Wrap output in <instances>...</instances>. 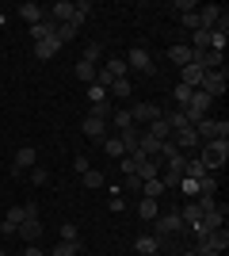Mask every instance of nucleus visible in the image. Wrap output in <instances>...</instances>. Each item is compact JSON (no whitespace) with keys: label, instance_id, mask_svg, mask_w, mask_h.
Segmentation results:
<instances>
[{"label":"nucleus","instance_id":"nucleus-1","mask_svg":"<svg viewBox=\"0 0 229 256\" xmlns=\"http://www.w3.org/2000/svg\"><path fill=\"white\" fill-rule=\"evenodd\" d=\"M226 157H229V138L207 142V146H203V153H199V160H203V168H207V172H218L222 164H226Z\"/></svg>","mask_w":229,"mask_h":256},{"label":"nucleus","instance_id":"nucleus-2","mask_svg":"<svg viewBox=\"0 0 229 256\" xmlns=\"http://www.w3.org/2000/svg\"><path fill=\"white\" fill-rule=\"evenodd\" d=\"M180 111H184V115H187V122L195 126L199 118H207V111H210V96L195 88V92H191V100H187V107H180Z\"/></svg>","mask_w":229,"mask_h":256},{"label":"nucleus","instance_id":"nucleus-3","mask_svg":"<svg viewBox=\"0 0 229 256\" xmlns=\"http://www.w3.org/2000/svg\"><path fill=\"white\" fill-rule=\"evenodd\" d=\"M199 92H207L210 100L226 96V69H214V73H207V76H203V84H199Z\"/></svg>","mask_w":229,"mask_h":256},{"label":"nucleus","instance_id":"nucleus-4","mask_svg":"<svg viewBox=\"0 0 229 256\" xmlns=\"http://www.w3.org/2000/svg\"><path fill=\"white\" fill-rule=\"evenodd\" d=\"M122 62H126V69H138V73H157V65H153V58H149L145 46H134L130 58H122Z\"/></svg>","mask_w":229,"mask_h":256},{"label":"nucleus","instance_id":"nucleus-5","mask_svg":"<svg viewBox=\"0 0 229 256\" xmlns=\"http://www.w3.org/2000/svg\"><path fill=\"white\" fill-rule=\"evenodd\" d=\"M172 146H176L180 153H191V150H199V146H203V138L195 134V126H184V130H176V134H172Z\"/></svg>","mask_w":229,"mask_h":256},{"label":"nucleus","instance_id":"nucleus-6","mask_svg":"<svg viewBox=\"0 0 229 256\" xmlns=\"http://www.w3.org/2000/svg\"><path fill=\"white\" fill-rule=\"evenodd\" d=\"M199 248H210V252H226L229 248V230L222 226V230H210L207 237H199Z\"/></svg>","mask_w":229,"mask_h":256},{"label":"nucleus","instance_id":"nucleus-7","mask_svg":"<svg viewBox=\"0 0 229 256\" xmlns=\"http://www.w3.org/2000/svg\"><path fill=\"white\" fill-rule=\"evenodd\" d=\"M161 115H164V111H161L157 104H134V107H130V118H134V126H138V122H142V126H149L153 118H161Z\"/></svg>","mask_w":229,"mask_h":256},{"label":"nucleus","instance_id":"nucleus-8","mask_svg":"<svg viewBox=\"0 0 229 256\" xmlns=\"http://www.w3.org/2000/svg\"><path fill=\"white\" fill-rule=\"evenodd\" d=\"M184 230H187V226H184L180 214H164L161 222H157V237H161V241H164V237H172V234H184Z\"/></svg>","mask_w":229,"mask_h":256},{"label":"nucleus","instance_id":"nucleus-9","mask_svg":"<svg viewBox=\"0 0 229 256\" xmlns=\"http://www.w3.org/2000/svg\"><path fill=\"white\" fill-rule=\"evenodd\" d=\"M15 234H19L27 245H38V237H42V222H38V218H23Z\"/></svg>","mask_w":229,"mask_h":256},{"label":"nucleus","instance_id":"nucleus-10","mask_svg":"<svg viewBox=\"0 0 229 256\" xmlns=\"http://www.w3.org/2000/svg\"><path fill=\"white\" fill-rule=\"evenodd\" d=\"M195 65H203L207 73H214V69H226V58H222L218 50H199L195 54Z\"/></svg>","mask_w":229,"mask_h":256},{"label":"nucleus","instance_id":"nucleus-11","mask_svg":"<svg viewBox=\"0 0 229 256\" xmlns=\"http://www.w3.org/2000/svg\"><path fill=\"white\" fill-rule=\"evenodd\" d=\"M203 76H207V69H203V65H184V69H180V84H187V88H199L203 84Z\"/></svg>","mask_w":229,"mask_h":256},{"label":"nucleus","instance_id":"nucleus-12","mask_svg":"<svg viewBox=\"0 0 229 256\" xmlns=\"http://www.w3.org/2000/svg\"><path fill=\"white\" fill-rule=\"evenodd\" d=\"M80 130H84L92 142H99V146H103V138H107V122H103V118H96V115H88Z\"/></svg>","mask_w":229,"mask_h":256},{"label":"nucleus","instance_id":"nucleus-13","mask_svg":"<svg viewBox=\"0 0 229 256\" xmlns=\"http://www.w3.org/2000/svg\"><path fill=\"white\" fill-rule=\"evenodd\" d=\"M46 20L54 23V27H57V23H69V20H73V4H69V0H57L54 8H46Z\"/></svg>","mask_w":229,"mask_h":256},{"label":"nucleus","instance_id":"nucleus-14","mask_svg":"<svg viewBox=\"0 0 229 256\" xmlns=\"http://www.w3.org/2000/svg\"><path fill=\"white\" fill-rule=\"evenodd\" d=\"M134 252H138V256H157V252H161V237L142 234L138 241H134Z\"/></svg>","mask_w":229,"mask_h":256},{"label":"nucleus","instance_id":"nucleus-15","mask_svg":"<svg viewBox=\"0 0 229 256\" xmlns=\"http://www.w3.org/2000/svg\"><path fill=\"white\" fill-rule=\"evenodd\" d=\"M34 160H38V150H34V146H23V150L15 153V164H11V172H27V168H34Z\"/></svg>","mask_w":229,"mask_h":256},{"label":"nucleus","instance_id":"nucleus-16","mask_svg":"<svg viewBox=\"0 0 229 256\" xmlns=\"http://www.w3.org/2000/svg\"><path fill=\"white\" fill-rule=\"evenodd\" d=\"M168 58H172V65H180V69H184V65L195 62V50H191L187 42H176L172 50H168Z\"/></svg>","mask_w":229,"mask_h":256},{"label":"nucleus","instance_id":"nucleus-17","mask_svg":"<svg viewBox=\"0 0 229 256\" xmlns=\"http://www.w3.org/2000/svg\"><path fill=\"white\" fill-rule=\"evenodd\" d=\"M15 12H19V16H23V20H27V23H31V27H34V23H42V20H46V8H38V4H31V0H27V4H19V8H15Z\"/></svg>","mask_w":229,"mask_h":256},{"label":"nucleus","instance_id":"nucleus-18","mask_svg":"<svg viewBox=\"0 0 229 256\" xmlns=\"http://www.w3.org/2000/svg\"><path fill=\"white\" fill-rule=\"evenodd\" d=\"M111 126H115V130H130L134 126L130 107H115V111H111Z\"/></svg>","mask_w":229,"mask_h":256},{"label":"nucleus","instance_id":"nucleus-19","mask_svg":"<svg viewBox=\"0 0 229 256\" xmlns=\"http://www.w3.org/2000/svg\"><path fill=\"white\" fill-rule=\"evenodd\" d=\"M23 218H27V214H23V206H11V210H8V218H4V226H0V234H15Z\"/></svg>","mask_w":229,"mask_h":256},{"label":"nucleus","instance_id":"nucleus-20","mask_svg":"<svg viewBox=\"0 0 229 256\" xmlns=\"http://www.w3.org/2000/svg\"><path fill=\"white\" fill-rule=\"evenodd\" d=\"M145 134H153V138H157V142H168V138H172V130H168V122H164V115H161V118H153L149 126H145Z\"/></svg>","mask_w":229,"mask_h":256},{"label":"nucleus","instance_id":"nucleus-21","mask_svg":"<svg viewBox=\"0 0 229 256\" xmlns=\"http://www.w3.org/2000/svg\"><path fill=\"white\" fill-rule=\"evenodd\" d=\"M61 50V42L57 38H46V42H34V54H38V62H50L54 54Z\"/></svg>","mask_w":229,"mask_h":256},{"label":"nucleus","instance_id":"nucleus-22","mask_svg":"<svg viewBox=\"0 0 229 256\" xmlns=\"http://www.w3.org/2000/svg\"><path fill=\"white\" fill-rule=\"evenodd\" d=\"M180 218H184V226H199V222H203V206H199L195 199H191V203H187L184 210H180Z\"/></svg>","mask_w":229,"mask_h":256},{"label":"nucleus","instance_id":"nucleus-23","mask_svg":"<svg viewBox=\"0 0 229 256\" xmlns=\"http://www.w3.org/2000/svg\"><path fill=\"white\" fill-rule=\"evenodd\" d=\"M138 138H142V130H138V126L119 130V142H122V150H126V153H134V150H138Z\"/></svg>","mask_w":229,"mask_h":256},{"label":"nucleus","instance_id":"nucleus-24","mask_svg":"<svg viewBox=\"0 0 229 256\" xmlns=\"http://www.w3.org/2000/svg\"><path fill=\"white\" fill-rule=\"evenodd\" d=\"M134 176H142V180H153V176H161V160H142L138 168H134Z\"/></svg>","mask_w":229,"mask_h":256},{"label":"nucleus","instance_id":"nucleus-25","mask_svg":"<svg viewBox=\"0 0 229 256\" xmlns=\"http://www.w3.org/2000/svg\"><path fill=\"white\" fill-rule=\"evenodd\" d=\"M103 73H107L111 80H122V76L130 73V69H126V62H122V58H111V62L103 65Z\"/></svg>","mask_w":229,"mask_h":256},{"label":"nucleus","instance_id":"nucleus-26","mask_svg":"<svg viewBox=\"0 0 229 256\" xmlns=\"http://www.w3.org/2000/svg\"><path fill=\"white\" fill-rule=\"evenodd\" d=\"M31 38H34V42H46V38H54V23H50V20L34 23V27H31Z\"/></svg>","mask_w":229,"mask_h":256},{"label":"nucleus","instance_id":"nucleus-27","mask_svg":"<svg viewBox=\"0 0 229 256\" xmlns=\"http://www.w3.org/2000/svg\"><path fill=\"white\" fill-rule=\"evenodd\" d=\"M76 31H80V27H73V23H57V27H54V38L65 46V42H73V38H76Z\"/></svg>","mask_w":229,"mask_h":256},{"label":"nucleus","instance_id":"nucleus-28","mask_svg":"<svg viewBox=\"0 0 229 256\" xmlns=\"http://www.w3.org/2000/svg\"><path fill=\"white\" fill-rule=\"evenodd\" d=\"M164 122H168V130H172V134H176V130H184V126H191L180 107H176V111H168V115H164Z\"/></svg>","mask_w":229,"mask_h":256},{"label":"nucleus","instance_id":"nucleus-29","mask_svg":"<svg viewBox=\"0 0 229 256\" xmlns=\"http://www.w3.org/2000/svg\"><path fill=\"white\" fill-rule=\"evenodd\" d=\"M96 73H99V69L92 62H76V76H80L84 84H96Z\"/></svg>","mask_w":229,"mask_h":256},{"label":"nucleus","instance_id":"nucleus-30","mask_svg":"<svg viewBox=\"0 0 229 256\" xmlns=\"http://www.w3.org/2000/svg\"><path fill=\"white\" fill-rule=\"evenodd\" d=\"M142 195H145V199H157V195H164V184H161V176L145 180V184H142Z\"/></svg>","mask_w":229,"mask_h":256},{"label":"nucleus","instance_id":"nucleus-31","mask_svg":"<svg viewBox=\"0 0 229 256\" xmlns=\"http://www.w3.org/2000/svg\"><path fill=\"white\" fill-rule=\"evenodd\" d=\"M191 50H210V31H203V27H199V31H191Z\"/></svg>","mask_w":229,"mask_h":256},{"label":"nucleus","instance_id":"nucleus-32","mask_svg":"<svg viewBox=\"0 0 229 256\" xmlns=\"http://www.w3.org/2000/svg\"><path fill=\"white\" fill-rule=\"evenodd\" d=\"M107 96H115V100H126V96H130V76H122V80H115V84L107 88Z\"/></svg>","mask_w":229,"mask_h":256},{"label":"nucleus","instance_id":"nucleus-33","mask_svg":"<svg viewBox=\"0 0 229 256\" xmlns=\"http://www.w3.org/2000/svg\"><path fill=\"white\" fill-rule=\"evenodd\" d=\"M103 150H107V157H126V150H122V142H119V134H115V138H103Z\"/></svg>","mask_w":229,"mask_h":256},{"label":"nucleus","instance_id":"nucleus-34","mask_svg":"<svg viewBox=\"0 0 229 256\" xmlns=\"http://www.w3.org/2000/svg\"><path fill=\"white\" fill-rule=\"evenodd\" d=\"M138 218L153 222V218H157V199H142V203H138Z\"/></svg>","mask_w":229,"mask_h":256},{"label":"nucleus","instance_id":"nucleus-35","mask_svg":"<svg viewBox=\"0 0 229 256\" xmlns=\"http://www.w3.org/2000/svg\"><path fill=\"white\" fill-rule=\"evenodd\" d=\"M80 252V241H57V248L50 256H76Z\"/></svg>","mask_w":229,"mask_h":256},{"label":"nucleus","instance_id":"nucleus-36","mask_svg":"<svg viewBox=\"0 0 229 256\" xmlns=\"http://www.w3.org/2000/svg\"><path fill=\"white\" fill-rule=\"evenodd\" d=\"M214 192H218V176H214V172H207V176L199 180V195H214Z\"/></svg>","mask_w":229,"mask_h":256},{"label":"nucleus","instance_id":"nucleus-37","mask_svg":"<svg viewBox=\"0 0 229 256\" xmlns=\"http://www.w3.org/2000/svg\"><path fill=\"white\" fill-rule=\"evenodd\" d=\"M80 180H84V188H103V184H107V180H103V172H99V168H88L84 176H80Z\"/></svg>","mask_w":229,"mask_h":256},{"label":"nucleus","instance_id":"nucleus-38","mask_svg":"<svg viewBox=\"0 0 229 256\" xmlns=\"http://www.w3.org/2000/svg\"><path fill=\"white\" fill-rule=\"evenodd\" d=\"M88 100H92V104H107V88H99V84H88Z\"/></svg>","mask_w":229,"mask_h":256},{"label":"nucleus","instance_id":"nucleus-39","mask_svg":"<svg viewBox=\"0 0 229 256\" xmlns=\"http://www.w3.org/2000/svg\"><path fill=\"white\" fill-rule=\"evenodd\" d=\"M180 23H184L187 31H199V8H195V12H184V16H180Z\"/></svg>","mask_w":229,"mask_h":256},{"label":"nucleus","instance_id":"nucleus-40","mask_svg":"<svg viewBox=\"0 0 229 256\" xmlns=\"http://www.w3.org/2000/svg\"><path fill=\"white\" fill-rule=\"evenodd\" d=\"M191 92H195V88H187V84H176V107H187Z\"/></svg>","mask_w":229,"mask_h":256},{"label":"nucleus","instance_id":"nucleus-41","mask_svg":"<svg viewBox=\"0 0 229 256\" xmlns=\"http://www.w3.org/2000/svg\"><path fill=\"white\" fill-rule=\"evenodd\" d=\"M61 241H80V230H76L73 222H65L61 226Z\"/></svg>","mask_w":229,"mask_h":256},{"label":"nucleus","instance_id":"nucleus-42","mask_svg":"<svg viewBox=\"0 0 229 256\" xmlns=\"http://www.w3.org/2000/svg\"><path fill=\"white\" fill-rule=\"evenodd\" d=\"M80 62H92V65H96V62H99V42H88V46H84V58H80Z\"/></svg>","mask_w":229,"mask_h":256},{"label":"nucleus","instance_id":"nucleus-43","mask_svg":"<svg viewBox=\"0 0 229 256\" xmlns=\"http://www.w3.org/2000/svg\"><path fill=\"white\" fill-rule=\"evenodd\" d=\"M180 192L184 195H199V180H187L184 176V180H180Z\"/></svg>","mask_w":229,"mask_h":256},{"label":"nucleus","instance_id":"nucleus-44","mask_svg":"<svg viewBox=\"0 0 229 256\" xmlns=\"http://www.w3.org/2000/svg\"><path fill=\"white\" fill-rule=\"evenodd\" d=\"M195 203L203 206V214H207V210H214V206H218V199H214V195H199Z\"/></svg>","mask_w":229,"mask_h":256},{"label":"nucleus","instance_id":"nucleus-45","mask_svg":"<svg viewBox=\"0 0 229 256\" xmlns=\"http://www.w3.org/2000/svg\"><path fill=\"white\" fill-rule=\"evenodd\" d=\"M142 176H134V172H126V188H130V192H142Z\"/></svg>","mask_w":229,"mask_h":256},{"label":"nucleus","instance_id":"nucleus-46","mask_svg":"<svg viewBox=\"0 0 229 256\" xmlns=\"http://www.w3.org/2000/svg\"><path fill=\"white\" fill-rule=\"evenodd\" d=\"M31 180L34 184H46V180H50V172H46V168H31Z\"/></svg>","mask_w":229,"mask_h":256},{"label":"nucleus","instance_id":"nucleus-47","mask_svg":"<svg viewBox=\"0 0 229 256\" xmlns=\"http://www.w3.org/2000/svg\"><path fill=\"white\" fill-rule=\"evenodd\" d=\"M73 168H76V172H80V176H84V172H88V168H92V164H88V157H76V160H73Z\"/></svg>","mask_w":229,"mask_h":256},{"label":"nucleus","instance_id":"nucleus-48","mask_svg":"<svg viewBox=\"0 0 229 256\" xmlns=\"http://www.w3.org/2000/svg\"><path fill=\"white\" fill-rule=\"evenodd\" d=\"M23 256H42V252H38V245H27V252H23Z\"/></svg>","mask_w":229,"mask_h":256},{"label":"nucleus","instance_id":"nucleus-49","mask_svg":"<svg viewBox=\"0 0 229 256\" xmlns=\"http://www.w3.org/2000/svg\"><path fill=\"white\" fill-rule=\"evenodd\" d=\"M180 256H195V248H187V252H180Z\"/></svg>","mask_w":229,"mask_h":256},{"label":"nucleus","instance_id":"nucleus-50","mask_svg":"<svg viewBox=\"0 0 229 256\" xmlns=\"http://www.w3.org/2000/svg\"><path fill=\"white\" fill-rule=\"evenodd\" d=\"M0 256H8V252H4V248H0Z\"/></svg>","mask_w":229,"mask_h":256}]
</instances>
